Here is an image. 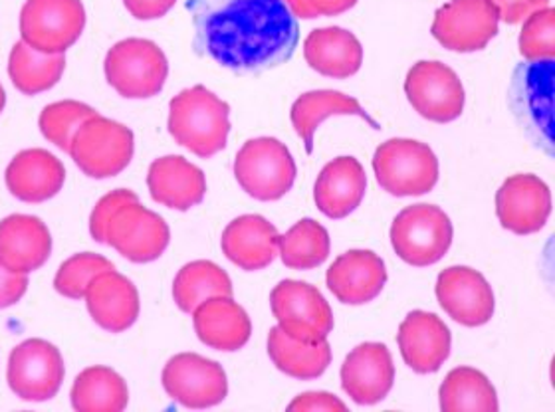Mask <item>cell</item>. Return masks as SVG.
<instances>
[{
  "label": "cell",
  "instance_id": "37",
  "mask_svg": "<svg viewBox=\"0 0 555 412\" xmlns=\"http://www.w3.org/2000/svg\"><path fill=\"white\" fill-rule=\"evenodd\" d=\"M114 268L104 256L93 253L74 254L62 263L54 278V287L60 296L68 299H83L86 289L95 275Z\"/></svg>",
  "mask_w": 555,
  "mask_h": 412
},
{
  "label": "cell",
  "instance_id": "22",
  "mask_svg": "<svg viewBox=\"0 0 555 412\" xmlns=\"http://www.w3.org/2000/svg\"><path fill=\"white\" fill-rule=\"evenodd\" d=\"M52 253L47 224L30 215H11L0 222V263L14 274L40 270Z\"/></svg>",
  "mask_w": 555,
  "mask_h": 412
},
{
  "label": "cell",
  "instance_id": "21",
  "mask_svg": "<svg viewBox=\"0 0 555 412\" xmlns=\"http://www.w3.org/2000/svg\"><path fill=\"white\" fill-rule=\"evenodd\" d=\"M325 282L341 304L363 306L377 298L387 284L382 258L371 250H349L330 266Z\"/></svg>",
  "mask_w": 555,
  "mask_h": 412
},
{
  "label": "cell",
  "instance_id": "34",
  "mask_svg": "<svg viewBox=\"0 0 555 412\" xmlns=\"http://www.w3.org/2000/svg\"><path fill=\"white\" fill-rule=\"evenodd\" d=\"M217 296L232 298L234 287H232L231 275L215 262L195 260V262L185 263L179 270V274L175 275V304L185 313H193L198 304Z\"/></svg>",
  "mask_w": 555,
  "mask_h": 412
},
{
  "label": "cell",
  "instance_id": "3",
  "mask_svg": "<svg viewBox=\"0 0 555 412\" xmlns=\"http://www.w3.org/2000/svg\"><path fill=\"white\" fill-rule=\"evenodd\" d=\"M373 171L377 183L389 195H427L439 181V159L427 143L415 139H389L375 151Z\"/></svg>",
  "mask_w": 555,
  "mask_h": 412
},
{
  "label": "cell",
  "instance_id": "17",
  "mask_svg": "<svg viewBox=\"0 0 555 412\" xmlns=\"http://www.w3.org/2000/svg\"><path fill=\"white\" fill-rule=\"evenodd\" d=\"M437 299L452 320L464 327H480L494 316V292L485 275L468 266H451L437 280Z\"/></svg>",
  "mask_w": 555,
  "mask_h": 412
},
{
  "label": "cell",
  "instance_id": "5",
  "mask_svg": "<svg viewBox=\"0 0 555 412\" xmlns=\"http://www.w3.org/2000/svg\"><path fill=\"white\" fill-rule=\"evenodd\" d=\"M104 69L107 83L121 98L147 100L162 92L169 76V62L155 42L128 38L109 48Z\"/></svg>",
  "mask_w": 555,
  "mask_h": 412
},
{
  "label": "cell",
  "instance_id": "33",
  "mask_svg": "<svg viewBox=\"0 0 555 412\" xmlns=\"http://www.w3.org/2000/svg\"><path fill=\"white\" fill-rule=\"evenodd\" d=\"M66 69L64 54H42L26 42H16L9 57V76L18 92L24 95L52 90Z\"/></svg>",
  "mask_w": 555,
  "mask_h": 412
},
{
  "label": "cell",
  "instance_id": "7",
  "mask_svg": "<svg viewBox=\"0 0 555 412\" xmlns=\"http://www.w3.org/2000/svg\"><path fill=\"white\" fill-rule=\"evenodd\" d=\"M449 215L435 205L405 206L391 224V244L403 262L415 268L433 266L444 258L452 244Z\"/></svg>",
  "mask_w": 555,
  "mask_h": 412
},
{
  "label": "cell",
  "instance_id": "13",
  "mask_svg": "<svg viewBox=\"0 0 555 412\" xmlns=\"http://www.w3.org/2000/svg\"><path fill=\"white\" fill-rule=\"evenodd\" d=\"M405 93L416 114L428 121L451 124L463 115V81L442 62H416L406 74Z\"/></svg>",
  "mask_w": 555,
  "mask_h": 412
},
{
  "label": "cell",
  "instance_id": "11",
  "mask_svg": "<svg viewBox=\"0 0 555 412\" xmlns=\"http://www.w3.org/2000/svg\"><path fill=\"white\" fill-rule=\"evenodd\" d=\"M66 375L56 345L44 339H26L12 349L7 381L12 392L28 402H44L59 395Z\"/></svg>",
  "mask_w": 555,
  "mask_h": 412
},
{
  "label": "cell",
  "instance_id": "28",
  "mask_svg": "<svg viewBox=\"0 0 555 412\" xmlns=\"http://www.w3.org/2000/svg\"><path fill=\"white\" fill-rule=\"evenodd\" d=\"M308 66L325 78L346 80L356 76L363 64V47L358 36L339 26L312 30L304 42Z\"/></svg>",
  "mask_w": 555,
  "mask_h": 412
},
{
  "label": "cell",
  "instance_id": "24",
  "mask_svg": "<svg viewBox=\"0 0 555 412\" xmlns=\"http://www.w3.org/2000/svg\"><path fill=\"white\" fill-rule=\"evenodd\" d=\"M147 186L155 203L185 213L203 203L207 195V177L185 157L167 155L151 163Z\"/></svg>",
  "mask_w": 555,
  "mask_h": 412
},
{
  "label": "cell",
  "instance_id": "20",
  "mask_svg": "<svg viewBox=\"0 0 555 412\" xmlns=\"http://www.w3.org/2000/svg\"><path fill=\"white\" fill-rule=\"evenodd\" d=\"M83 298L92 320L105 332H126L138 321L141 309L138 287L116 268L95 275Z\"/></svg>",
  "mask_w": 555,
  "mask_h": 412
},
{
  "label": "cell",
  "instance_id": "1",
  "mask_svg": "<svg viewBox=\"0 0 555 412\" xmlns=\"http://www.w3.org/2000/svg\"><path fill=\"white\" fill-rule=\"evenodd\" d=\"M195 50L222 68L258 74L286 64L300 26L284 0H186Z\"/></svg>",
  "mask_w": 555,
  "mask_h": 412
},
{
  "label": "cell",
  "instance_id": "32",
  "mask_svg": "<svg viewBox=\"0 0 555 412\" xmlns=\"http://www.w3.org/2000/svg\"><path fill=\"white\" fill-rule=\"evenodd\" d=\"M444 412H496L498 395L485 373L473 366H456L444 377L439 389Z\"/></svg>",
  "mask_w": 555,
  "mask_h": 412
},
{
  "label": "cell",
  "instance_id": "42",
  "mask_svg": "<svg viewBox=\"0 0 555 412\" xmlns=\"http://www.w3.org/2000/svg\"><path fill=\"white\" fill-rule=\"evenodd\" d=\"M288 411H347L346 402L339 401L336 395H330L324 390L318 392H304L300 397H296L294 401L289 402Z\"/></svg>",
  "mask_w": 555,
  "mask_h": 412
},
{
  "label": "cell",
  "instance_id": "36",
  "mask_svg": "<svg viewBox=\"0 0 555 412\" xmlns=\"http://www.w3.org/2000/svg\"><path fill=\"white\" fill-rule=\"evenodd\" d=\"M98 114L88 103L76 102V100H64V102L50 103L38 119V126L42 136L56 145L60 151L68 153L69 143L80 129L86 119Z\"/></svg>",
  "mask_w": 555,
  "mask_h": 412
},
{
  "label": "cell",
  "instance_id": "12",
  "mask_svg": "<svg viewBox=\"0 0 555 412\" xmlns=\"http://www.w3.org/2000/svg\"><path fill=\"white\" fill-rule=\"evenodd\" d=\"M169 241L171 230L167 222L139 201L119 206L105 229V246H112L133 263L155 262L167 250Z\"/></svg>",
  "mask_w": 555,
  "mask_h": 412
},
{
  "label": "cell",
  "instance_id": "25",
  "mask_svg": "<svg viewBox=\"0 0 555 412\" xmlns=\"http://www.w3.org/2000/svg\"><path fill=\"white\" fill-rule=\"evenodd\" d=\"M276 227L260 215L234 218L222 232L220 248L234 266L246 272L264 270L278 256Z\"/></svg>",
  "mask_w": 555,
  "mask_h": 412
},
{
  "label": "cell",
  "instance_id": "27",
  "mask_svg": "<svg viewBox=\"0 0 555 412\" xmlns=\"http://www.w3.org/2000/svg\"><path fill=\"white\" fill-rule=\"evenodd\" d=\"M367 191V175L356 157L327 163L313 184V201L327 218H346L361 205Z\"/></svg>",
  "mask_w": 555,
  "mask_h": 412
},
{
  "label": "cell",
  "instance_id": "9",
  "mask_svg": "<svg viewBox=\"0 0 555 412\" xmlns=\"http://www.w3.org/2000/svg\"><path fill=\"white\" fill-rule=\"evenodd\" d=\"M86 26L81 0H26L21 11L23 42L42 54H64Z\"/></svg>",
  "mask_w": 555,
  "mask_h": 412
},
{
  "label": "cell",
  "instance_id": "38",
  "mask_svg": "<svg viewBox=\"0 0 555 412\" xmlns=\"http://www.w3.org/2000/svg\"><path fill=\"white\" fill-rule=\"evenodd\" d=\"M520 54L526 62L554 60L555 57V11L545 7L524 21L521 26Z\"/></svg>",
  "mask_w": 555,
  "mask_h": 412
},
{
  "label": "cell",
  "instance_id": "4",
  "mask_svg": "<svg viewBox=\"0 0 555 412\" xmlns=\"http://www.w3.org/2000/svg\"><path fill=\"white\" fill-rule=\"evenodd\" d=\"M133 151L135 139L129 127L95 114L76 131L68 155L90 179H112L128 169Z\"/></svg>",
  "mask_w": 555,
  "mask_h": 412
},
{
  "label": "cell",
  "instance_id": "31",
  "mask_svg": "<svg viewBox=\"0 0 555 412\" xmlns=\"http://www.w3.org/2000/svg\"><path fill=\"white\" fill-rule=\"evenodd\" d=\"M268 356L284 375L310 381L322 377L332 363V345L327 339L320 344H301L276 325L268 333Z\"/></svg>",
  "mask_w": 555,
  "mask_h": 412
},
{
  "label": "cell",
  "instance_id": "2",
  "mask_svg": "<svg viewBox=\"0 0 555 412\" xmlns=\"http://www.w3.org/2000/svg\"><path fill=\"white\" fill-rule=\"evenodd\" d=\"M231 107L205 86H193L169 103V133L181 147L208 159L227 147Z\"/></svg>",
  "mask_w": 555,
  "mask_h": 412
},
{
  "label": "cell",
  "instance_id": "15",
  "mask_svg": "<svg viewBox=\"0 0 555 412\" xmlns=\"http://www.w3.org/2000/svg\"><path fill=\"white\" fill-rule=\"evenodd\" d=\"M163 389L186 409L217 407L229 395L222 365L197 353H179L163 369Z\"/></svg>",
  "mask_w": 555,
  "mask_h": 412
},
{
  "label": "cell",
  "instance_id": "8",
  "mask_svg": "<svg viewBox=\"0 0 555 412\" xmlns=\"http://www.w3.org/2000/svg\"><path fill=\"white\" fill-rule=\"evenodd\" d=\"M278 327L301 344H320L334 332V313L322 292L298 280L280 282L270 294Z\"/></svg>",
  "mask_w": 555,
  "mask_h": 412
},
{
  "label": "cell",
  "instance_id": "39",
  "mask_svg": "<svg viewBox=\"0 0 555 412\" xmlns=\"http://www.w3.org/2000/svg\"><path fill=\"white\" fill-rule=\"evenodd\" d=\"M139 201L138 193L129 191V189H116L112 193H107L104 198H100V203L93 206L92 217H90V234L95 242L105 244V229L109 218L114 217L119 206L128 205Z\"/></svg>",
  "mask_w": 555,
  "mask_h": 412
},
{
  "label": "cell",
  "instance_id": "41",
  "mask_svg": "<svg viewBox=\"0 0 555 412\" xmlns=\"http://www.w3.org/2000/svg\"><path fill=\"white\" fill-rule=\"evenodd\" d=\"M500 21L506 24H520L535 11L550 7V0H492Z\"/></svg>",
  "mask_w": 555,
  "mask_h": 412
},
{
  "label": "cell",
  "instance_id": "14",
  "mask_svg": "<svg viewBox=\"0 0 555 412\" xmlns=\"http://www.w3.org/2000/svg\"><path fill=\"white\" fill-rule=\"evenodd\" d=\"M496 7L492 0H449L435 12L430 33L440 47L452 52H478L498 35Z\"/></svg>",
  "mask_w": 555,
  "mask_h": 412
},
{
  "label": "cell",
  "instance_id": "18",
  "mask_svg": "<svg viewBox=\"0 0 555 412\" xmlns=\"http://www.w3.org/2000/svg\"><path fill=\"white\" fill-rule=\"evenodd\" d=\"M397 344L403 361L415 373H437L451 356V330L439 316L415 309L399 325Z\"/></svg>",
  "mask_w": 555,
  "mask_h": 412
},
{
  "label": "cell",
  "instance_id": "10",
  "mask_svg": "<svg viewBox=\"0 0 555 412\" xmlns=\"http://www.w3.org/2000/svg\"><path fill=\"white\" fill-rule=\"evenodd\" d=\"M509 102L521 126L535 145L552 153V103H554V60L528 62L514 74Z\"/></svg>",
  "mask_w": 555,
  "mask_h": 412
},
{
  "label": "cell",
  "instance_id": "19",
  "mask_svg": "<svg viewBox=\"0 0 555 412\" xmlns=\"http://www.w3.org/2000/svg\"><path fill=\"white\" fill-rule=\"evenodd\" d=\"M341 389L358 404L382 402L395 383L391 351L383 344H361L341 365Z\"/></svg>",
  "mask_w": 555,
  "mask_h": 412
},
{
  "label": "cell",
  "instance_id": "30",
  "mask_svg": "<svg viewBox=\"0 0 555 412\" xmlns=\"http://www.w3.org/2000/svg\"><path fill=\"white\" fill-rule=\"evenodd\" d=\"M69 399L78 412H121L129 402L128 383L109 366H88L74 381Z\"/></svg>",
  "mask_w": 555,
  "mask_h": 412
},
{
  "label": "cell",
  "instance_id": "43",
  "mask_svg": "<svg viewBox=\"0 0 555 412\" xmlns=\"http://www.w3.org/2000/svg\"><path fill=\"white\" fill-rule=\"evenodd\" d=\"M28 289V275L14 274L0 263V309L11 308L24 298Z\"/></svg>",
  "mask_w": 555,
  "mask_h": 412
},
{
  "label": "cell",
  "instance_id": "29",
  "mask_svg": "<svg viewBox=\"0 0 555 412\" xmlns=\"http://www.w3.org/2000/svg\"><path fill=\"white\" fill-rule=\"evenodd\" d=\"M332 115H358L361 119H365L373 129H379V124L351 95L336 92V90H315V92L304 93L292 105L289 117H292V126L296 129L298 138L306 145L308 155L313 153V136H315L318 127L322 126L325 119Z\"/></svg>",
  "mask_w": 555,
  "mask_h": 412
},
{
  "label": "cell",
  "instance_id": "35",
  "mask_svg": "<svg viewBox=\"0 0 555 412\" xmlns=\"http://www.w3.org/2000/svg\"><path fill=\"white\" fill-rule=\"evenodd\" d=\"M330 234L312 218H301L286 234H280L278 256L286 268L312 270L330 256Z\"/></svg>",
  "mask_w": 555,
  "mask_h": 412
},
{
  "label": "cell",
  "instance_id": "16",
  "mask_svg": "<svg viewBox=\"0 0 555 412\" xmlns=\"http://www.w3.org/2000/svg\"><path fill=\"white\" fill-rule=\"evenodd\" d=\"M496 215L502 229L514 234L540 232L552 215V191L535 175H512L498 189Z\"/></svg>",
  "mask_w": 555,
  "mask_h": 412
},
{
  "label": "cell",
  "instance_id": "45",
  "mask_svg": "<svg viewBox=\"0 0 555 412\" xmlns=\"http://www.w3.org/2000/svg\"><path fill=\"white\" fill-rule=\"evenodd\" d=\"M4 105H7V93H4V88H2V83H0V114H2Z\"/></svg>",
  "mask_w": 555,
  "mask_h": 412
},
{
  "label": "cell",
  "instance_id": "6",
  "mask_svg": "<svg viewBox=\"0 0 555 412\" xmlns=\"http://www.w3.org/2000/svg\"><path fill=\"white\" fill-rule=\"evenodd\" d=\"M296 163L288 147L274 138L246 141L234 157V177L256 201H280L296 181Z\"/></svg>",
  "mask_w": 555,
  "mask_h": 412
},
{
  "label": "cell",
  "instance_id": "26",
  "mask_svg": "<svg viewBox=\"0 0 555 412\" xmlns=\"http://www.w3.org/2000/svg\"><path fill=\"white\" fill-rule=\"evenodd\" d=\"M193 325L201 344L224 353L243 349L253 335V321L246 309L224 296L198 304L193 311Z\"/></svg>",
  "mask_w": 555,
  "mask_h": 412
},
{
  "label": "cell",
  "instance_id": "40",
  "mask_svg": "<svg viewBox=\"0 0 555 412\" xmlns=\"http://www.w3.org/2000/svg\"><path fill=\"white\" fill-rule=\"evenodd\" d=\"M296 18L312 21L318 16H337L353 9L358 0H284Z\"/></svg>",
  "mask_w": 555,
  "mask_h": 412
},
{
  "label": "cell",
  "instance_id": "23",
  "mask_svg": "<svg viewBox=\"0 0 555 412\" xmlns=\"http://www.w3.org/2000/svg\"><path fill=\"white\" fill-rule=\"evenodd\" d=\"M4 181L12 196L28 205H40L62 191L66 169L47 150H24L7 167Z\"/></svg>",
  "mask_w": 555,
  "mask_h": 412
},
{
  "label": "cell",
  "instance_id": "44",
  "mask_svg": "<svg viewBox=\"0 0 555 412\" xmlns=\"http://www.w3.org/2000/svg\"><path fill=\"white\" fill-rule=\"evenodd\" d=\"M177 0H124L129 14L138 21H155L171 11Z\"/></svg>",
  "mask_w": 555,
  "mask_h": 412
}]
</instances>
